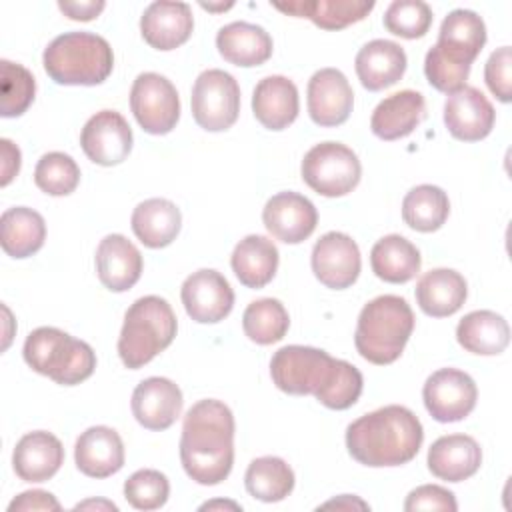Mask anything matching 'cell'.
<instances>
[{
  "label": "cell",
  "mask_w": 512,
  "mask_h": 512,
  "mask_svg": "<svg viewBox=\"0 0 512 512\" xmlns=\"http://www.w3.org/2000/svg\"><path fill=\"white\" fill-rule=\"evenodd\" d=\"M180 460L186 474L202 486L228 478L234 464V414L224 402L206 398L186 412Z\"/></svg>",
  "instance_id": "obj_1"
},
{
  "label": "cell",
  "mask_w": 512,
  "mask_h": 512,
  "mask_svg": "<svg viewBox=\"0 0 512 512\" xmlns=\"http://www.w3.org/2000/svg\"><path fill=\"white\" fill-rule=\"evenodd\" d=\"M422 440L424 428L418 416L400 404L368 412L346 428L350 456L370 468L410 462L418 454Z\"/></svg>",
  "instance_id": "obj_2"
},
{
  "label": "cell",
  "mask_w": 512,
  "mask_h": 512,
  "mask_svg": "<svg viewBox=\"0 0 512 512\" xmlns=\"http://www.w3.org/2000/svg\"><path fill=\"white\" fill-rule=\"evenodd\" d=\"M412 330L414 312L410 304L402 296L382 294L360 310L354 346L364 360L386 366L400 358Z\"/></svg>",
  "instance_id": "obj_3"
},
{
  "label": "cell",
  "mask_w": 512,
  "mask_h": 512,
  "mask_svg": "<svg viewBox=\"0 0 512 512\" xmlns=\"http://www.w3.org/2000/svg\"><path fill=\"white\" fill-rule=\"evenodd\" d=\"M46 74L64 86L102 84L112 68L114 54L106 38L92 32H64L42 54Z\"/></svg>",
  "instance_id": "obj_4"
},
{
  "label": "cell",
  "mask_w": 512,
  "mask_h": 512,
  "mask_svg": "<svg viewBox=\"0 0 512 512\" xmlns=\"http://www.w3.org/2000/svg\"><path fill=\"white\" fill-rule=\"evenodd\" d=\"M178 330L172 306L160 296L138 298L124 314L118 356L130 370H138L166 350Z\"/></svg>",
  "instance_id": "obj_5"
},
{
  "label": "cell",
  "mask_w": 512,
  "mask_h": 512,
  "mask_svg": "<svg viewBox=\"0 0 512 512\" xmlns=\"http://www.w3.org/2000/svg\"><path fill=\"white\" fill-rule=\"evenodd\" d=\"M22 354L34 372L62 386L84 382L96 368V354L90 344L54 326L32 330L24 342Z\"/></svg>",
  "instance_id": "obj_6"
},
{
  "label": "cell",
  "mask_w": 512,
  "mask_h": 512,
  "mask_svg": "<svg viewBox=\"0 0 512 512\" xmlns=\"http://www.w3.org/2000/svg\"><path fill=\"white\" fill-rule=\"evenodd\" d=\"M338 358H332L326 350L290 344L274 352L270 360V376L278 390L304 396H316L334 374Z\"/></svg>",
  "instance_id": "obj_7"
},
{
  "label": "cell",
  "mask_w": 512,
  "mask_h": 512,
  "mask_svg": "<svg viewBox=\"0 0 512 512\" xmlns=\"http://www.w3.org/2000/svg\"><path fill=\"white\" fill-rule=\"evenodd\" d=\"M300 172L314 192L336 198L358 186L362 166L352 148L340 142H320L304 154Z\"/></svg>",
  "instance_id": "obj_8"
},
{
  "label": "cell",
  "mask_w": 512,
  "mask_h": 512,
  "mask_svg": "<svg viewBox=\"0 0 512 512\" xmlns=\"http://www.w3.org/2000/svg\"><path fill=\"white\" fill-rule=\"evenodd\" d=\"M192 116L208 132L228 130L240 114V86L220 68L204 70L192 86Z\"/></svg>",
  "instance_id": "obj_9"
},
{
  "label": "cell",
  "mask_w": 512,
  "mask_h": 512,
  "mask_svg": "<svg viewBox=\"0 0 512 512\" xmlns=\"http://www.w3.org/2000/svg\"><path fill=\"white\" fill-rule=\"evenodd\" d=\"M130 108L148 134H168L180 118V98L174 84L156 72L136 76L130 90Z\"/></svg>",
  "instance_id": "obj_10"
},
{
  "label": "cell",
  "mask_w": 512,
  "mask_h": 512,
  "mask_svg": "<svg viewBox=\"0 0 512 512\" xmlns=\"http://www.w3.org/2000/svg\"><path fill=\"white\" fill-rule=\"evenodd\" d=\"M422 398L434 420L458 422L474 410L478 388L470 374L456 368H440L424 382Z\"/></svg>",
  "instance_id": "obj_11"
},
{
  "label": "cell",
  "mask_w": 512,
  "mask_h": 512,
  "mask_svg": "<svg viewBox=\"0 0 512 512\" xmlns=\"http://www.w3.org/2000/svg\"><path fill=\"white\" fill-rule=\"evenodd\" d=\"M186 314L200 324L224 320L234 306V290L228 280L212 268L192 272L180 290Z\"/></svg>",
  "instance_id": "obj_12"
},
{
  "label": "cell",
  "mask_w": 512,
  "mask_h": 512,
  "mask_svg": "<svg viewBox=\"0 0 512 512\" xmlns=\"http://www.w3.org/2000/svg\"><path fill=\"white\" fill-rule=\"evenodd\" d=\"M312 272L332 290H344L358 280L362 260L358 244L344 232H326L312 248Z\"/></svg>",
  "instance_id": "obj_13"
},
{
  "label": "cell",
  "mask_w": 512,
  "mask_h": 512,
  "mask_svg": "<svg viewBox=\"0 0 512 512\" xmlns=\"http://www.w3.org/2000/svg\"><path fill=\"white\" fill-rule=\"evenodd\" d=\"M80 146L94 164L116 166L132 150V128L120 112L100 110L84 124Z\"/></svg>",
  "instance_id": "obj_14"
},
{
  "label": "cell",
  "mask_w": 512,
  "mask_h": 512,
  "mask_svg": "<svg viewBox=\"0 0 512 512\" xmlns=\"http://www.w3.org/2000/svg\"><path fill=\"white\" fill-rule=\"evenodd\" d=\"M354 106V92L338 68H322L308 80V114L324 128L340 126Z\"/></svg>",
  "instance_id": "obj_15"
},
{
  "label": "cell",
  "mask_w": 512,
  "mask_h": 512,
  "mask_svg": "<svg viewBox=\"0 0 512 512\" xmlns=\"http://www.w3.org/2000/svg\"><path fill=\"white\" fill-rule=\"evenodd\" d=\"M496 112L490 100L474 86H462L444 102V124L462 142H478L494 128Z\"/></svg>",
  "instance_id": "obj_16"
},
{
  "label": "cell",
  "mask_w": 512,
  "mask_h": 512,
  "mask_svg": "<svg viewBox=\"0 0 512 512\" xmlns=\"http://www.w3.org/2000/svg\"><path fill=\"white\" fill-rule=\"evenodd\" d=\"M262 222L276 240L300 244L316 230L318 212L306 196L298 192H278L266 202Z\"/></svg>",
  "instance_id": "obj_17"
},
{
  "label": "cell",
  "mask_w": 512,
  "mask_h": 512,
  "mask_svg": "<svg viewBox=\"0 0 512 512\" xmlns=\"http://www.w3.org/2000/svg\"><path fill=\"white\" fill-rule=\"evenodd\" d=\"M182 390L170 378L150 376L132 392V414L146 430L170 428L182 412Z\"/></svg>",
  "instance_id": "obj_18"
},
{
  "label": "cell",
  "mask_w": 512,
  "mask_h": 512,
  "mask_svg": "<svg viewBox=\"0 0 512 512\" xmlns=\"http://www.w3.org/2000/svg\"><path fill=\"white\" fill-rule=\"evenodd\" d=\"M194 30L192 8L186 2H152L142 18L140 32L142 38L156 50H174L182 46Z\"/></svg>",
  "instance_id": "obj_19"
},
{
  "label": "cell",
  "mask_w": 512,
  "mask_h": 512,
  "mask_svg": "<svg viewBox=\"0 0 512 512\" xmlns=\"http://www.w3.org/2000/svg\"><path fill=\"white\" fill-rule=\"evenodd\" d=\"M484 44V20L472 10L456 8L442 20L438 42L434 44V48L450 62L472 66L476 56L482 52Z\"/></svg>",
  "instance_id": "obj_20"
},
{
  "label": "cell",
  "mask_w": 512,
  "mask_h": 512,
  "mask_svg": "<svg viewBox=\"0 0 512 512\" xmlns=\"http://www.w3.org/2000/svg\"><path fill=\"white\" fill-rule=\"evenodd\" d=\"M76 468L90 478H108L124 466V444L120 434L108 426H90L74 446Z\"/></svg>",
  "instance_id": "obj_21"
},
{
  "label": "cell",
  "mask_w": 512,
  "mask_h": 512,
  "mask_svg": "<svg viewBox=\"0 0 512 512\" xmlns=\"http://www.w3.org/2000/svg\"><path fill=\"white\" fill-rule=\"evenodd\" d=\"M96 272L110 292H126L140 280L142 254L126 236L108 234L96 248Z\"/></svg>",
  "instance_id": "obj_22"
},
{
  "label": "cell",
  "mask_w": 512,
  "mask_h": 512,
  "mask_svg": "<svg viewBox=\"0 0 512 512\" xmlns=\"http://www.w3.org/2000/svg\"><path fill=\"white\" fill-rule=\"evenodd\" d=\"M406 64L408 58L404 48L392 40L382 38L364 44L354 60L358 80L370 92L394 86L404 76Z\"/></svg>",
  "instance_id": "obj_23"
},
{
  "label": "cell",
  "mask_w": 512,
  "mask_h": 512,
  "mask_svg": "<svg viewBox=\"0 0 512 512\" xmlns=\"http://www.w3.org/2000/svg\"><path fill=\"white\" fill-rule=\"evenodd\" d=\"M64 462L62 442L46 432L36 430L24 434L12 454V466L24 482H46L50 480Z\"/></svg>",
  "instance_id": "obj_24"
},
{
  "label": "cell",
  "mask_w": 512,
  "mask_h": 512,
  "mask_svg": "<svg viewBox=\"0 0 512 512\" xmlns=\"http://www.w3.org/2000/svg\"><path fill=\"white\" fill-rule=\"evenodd\" d=\"M480 464V444L466 434L440 436L428 450V470L446 482H462L474 476Z\"/></svg>",
  "instance_id": "obj_25"
},
{
  "label": "cell",
  "mask_w": 512,
  "mask_h": 512,
  "mask_svg": "<svg viewBox=\"0 0 512 512\" xmlns=\"http://www.w3.org/2000/svg\"><path fill=\"white\" fill-rule=\"evenodd\" d=\"M426 116L424 96L416 90H400L384 98L372 112L370 130L380 140H398L414 132Z\"/></svg>",
  "instance_id": "obj_26"
},
{
  "label": "cell",
  "mask_w": 512,
  "mask_h": 512,
  "mask_svg": "<svg viewBox=\"0 0 512 512\" xmlns=\"http://www.w3.org/2000/svg\"><path fill=\"white\" fill-rule=\"evenodd\" d=\"M300 100L296 84L286 76L262 78L252 94V112L268 130H284L298 116Z\"/></svg>",
  "instance_id": "obj_27"
},
{
  "label": "cell",
  "mask_w": 512,
  "mask_h": 512,
  "mask_svg": "<svg viewBox=\"0 0 512 512\" xmlns=\"http://www.w3.org/2000/svg\"><path fill=\"white\" fill-rule=\"evenodd\" d=\"M414 294L424 314L444 318L462 308L468 296V286L460 272L452 268H434L420 276Z\"/></svg>",
  "instance_id": "obj_28"
},
{
  "label": "cell",
  "mask_w": 512,
  "mask_h": 512,
  "mask_svg": "<svg viewBox=\"0 0 512 512\" xmlns=\"http://www.w3.org/2000/svg\"><path fill=\"white\" fill-rule=\"evenodd\" d=\"M216 48L226 62L250 68L264 64L272 56V38L258 24L230 22L218 30Z\"/></svg>",
  "instance_id": "obj_29"
},
{
  "label": "cell",
  "mask_w": 512,
  "mask_h": 512,
  "mask_svg": "<svg viewBox=\"0 0 512 512\" xmlns=\"http://www.w3.org/2000/svg\"><path fill=\"white\" fill-rule=\"evenodd\" d=\"M132 230L148 248H164L172 244L182 226L180 208L166 198H148L132 212Z\"/></svg>",
  "instance_id": "obj_30"
},
{
  "label": "cell",
  "mask_w": 512,
  "mask_h": 512,
  "mask_svg": "<svg viewBox=\"0 0 512 512\" xmlns=\"http://www.w3.org/2000/svg\"><path fill=\"white\" fill-rule=\"evenodd\" d=\"M278 258V248L270 238L250 234L234 246L230 264L240 284L246 288H262L274 278Z\"/></svg>",
  "instance_id": "obj_31"
},
{
  "label": "cell",
  "mask_w": 512,
  "mask_h": 512,
  "mask_svg": "<svg viewBox=\"0 0 512 512\" xmlns=\"http://www.w3.org/2000/svg\"><path fill=\"white\" fill-rule=\"evenodd\" d=\"M276 10L308 18L316 26L324 30H340L354 22L364 20L370 10L374 8V2H360V0H296V2H274Z\"/></svg>",
  "instance_id": "obj_32"
},
{
  "label": "cell",
  "mask_w": 512,
  "mask_h": 512,
  "mask_svg": "<svg viewBox=\"0 0 512 512\" xmlns=\"http://www.w3.org/2000/svg\"><path fill=\"white\" fill-rule=\"evenodd\" d=\"M458 344L478 356H496L510 342V326L504 316L492 310H474L456 326Z\"/></svg>",
  "instance_id": "obj_33"
},
{
  "label": "cell",
  "mask_w": 512,
  "mask_h": 512,
  "mask_svg": "<svg viewBox=\"0 0 512 512\" xmlns=\"http://www.w3.org/2000/svg\"><path fill=\"white\" fill-rule=\"evenodd\" d=\"M418 248L400 234H388L380 238L370 250L372 272L390 284H404L420 272Z\"/></svg>",
  "instance_id": "obj_34"
},
{
  "label": "cell",
  "mask_w": 512,
  "mask_h": 512,
  "mask_svg": "<svg viewBox=\"0 0 512 512\" xmlns=\"http://www.w3.org/2000/svg\"><path fill=\"white\" fill-rule=\"evenodd\" d=\"M46 240L44 218L26 206L8 208L0 218V244L12 258H28L36 254Z\"/></svg>",
  "instance_id": "obj_35"
},
{
  "label": "cell",
  "mask_w": 512,
  "mask_h": 512,
  "mask_svg": "<svg viewBox=\"0 0 512 512\" xmlns=\"http://www.w3.org/2000/svg\"><path fill=\"white\" fill-rule=\"evenodd\" d=\"M244 484L252 498L280 502L294 490V472L278 456H260L248 464Z\"/></svg>",
  "instance_id": "obj_36"
},
{
  "label": "cell",
  "mask_w": 512,
  "mask_h": 512,
  "mask_svg": "<svg viewBox=\"0 0 512 512\" xmlns=\"http://www.w3.org/2000/svg\"><path fill=\"white\" fill-rule=\"evenodd\" d=\"M450 214L448 194L434 184H420L412 188L402 200L404 222L418 232L438 230Z\"/></svg>",
  "instance_id": "obj_37"
},
{
  "label": "cell",
  "mask_w": 512,
  "mask_h": 512,
  "mask_svg": "<svg viewBox=\"0 0 512 512\" xmlns=\"http://www.w3.org/2000/svg\"><path fill=\"white\" fill-rule=\"evenodd\" d=\"M288 326L290 316L284 304L276 298L254 300L242 314L244 334L260 346H268L282 340L288 332Z\"/></svg>",
  "instance_id": "obj_38"
},
{
  "label": "cell",
  "mask_w": 512,
  "mask_h": 512,
  "mask_svg": "<svg viewBox=\"0 0 512 512\" xmlns=\"http://www.w3.org/2000/svg\"><path fill=\"white\" fill-rule=\"evenodd\" d=\"M0 72V114L4 118L24 114L28 106L34 102L36 94V80L32 72L10 60L0 62Z\"/></svg>",
  "instance_id": "obj_39"
},
{
  "label": "cell",
  "mask_w": 512,
  "mask_h": 512,
  "mask_svg": "<svg viewBox=\"0 0 512 512\" xmlns=\"http://www.w3.org/2000/svg\"><path fill=\"white\" fill-rule=\"evenodd\" d=\"M34 182L50 196H68L80 182V168L72 156L64 152H48L34 168Z\"/></svg>",
  "instance_id": "obj_40"
},
{
  "label": "cell",
  "mask_w": 512,
  "mask_h": 512,
  "mask_svg": "<svg viewBox=\"0 0 512 512\" xmlns=\"http://www.w3.org/2000/svg\"><path fill=\"white\" fill-rule=\"evenodd\" d=\"M432 24V10L422 0H394L384 12V26L390 34L414 40L422 38Z\"/></svg>",
  "instance_id": "obj_41"
},
{
  "label": "cell",
  "mask_w": 512,
  "mask_h": 512,
  "mask_svg": "<svg viewBox=\"0 0 512 512\" xmlns=\"http://www.w3.org/2000/svg\"><path fill=\"white\" fill-rule=\"evenodd\" d=\"M362 386L364 380L360 370L350 362L338 358L332 378L314 398L330 410H346L356 404V400L362 394Z\"/></svg>",
  "instance_id": "obj_42"
},
{
  "label": "cell",
  "mask_w": 512,
  "mask_h": 512,
  "mask_svg": "<svg viewBox=\"0 0 512 512\" xmlns=\"http://www.w3.org/2000/svg\"><path fill=\"white\" fill-rule=\"evenodd\" d=\"M170 494L168 478L152 468L136 470L124 482V498L136 510H156L162 508Z\"/></svg>",
  "instance_id": "obj_43"
},
{
  "label": "cell",
  "mask_w": 512,
  "mask_h": 512,
  "mask_svg": "<svg viewBox=\"0 0 512 512\" xmlns=\"http://www.w3.org/2000/svg\"><path fill=\"white\" fill-rule=\"evenodd\" d=\"M470 68L472 66L450 62L434 46L426 52V58H424V74L430 86H434L438 92H444V94H452L462 86H466Z\"/></svg>",
  "instance_id": "obj_44"
},
{
  "label": "cell",
  "mask_w": 512,
  "mask_h": 512,
  "mask_svg": "<svg viewBox=\"0 0 512 512\" xmlns=\"http://www.w3.org/2000/svg\"><path fill=\"white\" fill-rule=\"evenodd\" d=\"M512 50L510 46L496 48L484 66V82L500 102L512 100Z\"/></svg>",
  "instance_id": "obj_45"
},
{
  "label": "cell",
  "mask_w": 512,
  "mask_h": 512,
  "mask_svg": "<svg viewBox=\"0 0 512 512\" xmlns=\"http://www.w3.org/2000/svg\"><path fill=\"white\" fill-rule=\"evenodd\" d=\"M406 512H418V510H440V512H456L458 504L450 490L438 486V484H424L414 488L404 502Z\"/></svg>",
  "instance_id": "obj_46"
},
{
  "label": "cell",
  "mask_w": 512,
  "mask_h": 512,
  "mask_svg": "<svg viewBox=\"0 0 512 512\" xmlns=\"http://www.w3.org/2000/svg\"><path fill=\"white\" fill-rule=\"evenodd\" d=\"M10 512H20V510H60V502L46 490H28V492H22L20 496H16L10 506H8Z\"/></svg>",
  "instance_id": "obj_47"
},
{
  "label": "cell",
  "mask_w": 512,
  "mask_h": 512,
  "mask_svg": "<svg viewBox=\"0 0 512 512\" xmlns=\"http://www.w3.org/2000/svg\"><path fill=\"white\" fill-rule=\"evenodd\" d=\"M104 0H86V2H68V0H60L58 8L70 18V20H94L102 10H104Z\"/></svg>",
  "instance_id": "obj_48"
},
{
  "label": "cell",
  "mask_w": 512,
  "mask_h": 512,
  "mask_svg": "<svg viewBox=\"0 0 512 512\" xmlns=\"http://www.w3.org/2000/svg\"><path fill=\"white\" fill-rule=\"evenodd\" d=\"M0 146H2V182L0 184L8 186L10 180L20 170V150L8 138H2Z\"/></svg>",
  "instance_id": "obj_49"
},
{
  "label": "cell",
  "mask_w": 512,
  "mask_h": 512,
  "mask_svg": "<svg viewBox=\"0 0 512 512\" xmlns=\"http://www.w3.org/2000/svg\"><path fill=\"white\" fill-rule=\"evenodd\" d=\"M320 508H360V510H368L370 506L366 502H362L360 498H356V496L344 494V496H340L336 500H330V502L322 504Z\"/></svg>",
  "instance_id": "obj_50"
},
{
  "label": "cell",
  "mask_w": 512,
  "mask_h": 512,
  "mask_svg": "<svg viewBox=\"0 0 512 512\" xmlns=\"http://www.w3.org/2000/svg\"><path fill=\"white\" fill-rule=\"evenodd\" d=\"M88 508H100V510H112V512H118V506L114 502H108V500H86V502H80L74 506V510H88Z\"/></svg>",
  "instance_id": "obj_51"
},
{
  "label": "cell",
  "mask_w": 512,
  "mask_h": 512,
  "mask_svg": "<svg viewBox=\"0 0 512 512\" xmlns=\"http://www.w3.org/2000/svg\"><path fill=\"white\" fill-rule=\"evenodd\" d=\"M214 508H232V510H242V506L240 504H236V502H222V500H214V502H206V504H202L200 506V510H214Z\"/></svg>",
  "instance_id": "obj_52"
},
{
  "label": "cell",
  "mask_w": 512,
  "mask_h": 512,
  "mask_svg": "<svg viewBox=\"0 0 512 512\" xmlns=\"http://www.w3.org/2000/svg\"><path fill=\"white\" fill-rule=\"evenodd\" d=\"M202 8L206 10H226V8H232V4H224V6H212V4H200Z\"/></svg>",
  "instance_id": "obj_53"
}]
</instances>
